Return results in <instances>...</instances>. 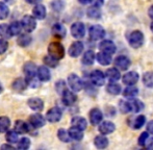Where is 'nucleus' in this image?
<instances>
[{
  "label": "nucleus",
  "mask_w": 153,
  "mask_h": 150,
  "mask_svg": "<svg viewBox=\"0 0 153 150\" xmlns=\"http://www.w3.org/2000/svg\"><path fill=\"white\" fill-rule=\"evenodd\" d=\"M48 53L51 56L61 61L65 57V47L61 42H51L48 46Z\"/></svg>",
  "instance_id": "f257e3e1"
},
{
  "label": "nucleus",
  "mask_w": 153,
  "mask_h": 150,
  "mask_svg": "<svg viewBox=\"0 0 153 150\" xmlns=\"http://www.w3.org/2000/svg\"><path fill=\"white\" fill-rule=\"evenodd\" d=\"M128 43L132 48H140L144 44V35L142 31L134 30L129 35L128 37Z\"/></svg>",
  "instance_id": "f03ea898"
},
{
  "label": "nucleus",
  "mask_w": 153,
  "mask_h": 150,
  "mask_svg": "<svg viewBox=\"0 0 153 150\" xmlns=\"http://www.w3.org/2000/svg\"><path fill=\"white\" fill-rule=\"evenodd\" d=\"M68 85L73 92H80L83 88V82L76 74H70L68 77Z\"/></svg>",
  "instance_id": "7ed1b4c3"
},
{
  "label": "nucleus",
  "mask_w": 153,
  "mask_h": 150,
  "mask_svg": "<svg viewBox=\"0 0 153 150\" xmlns=\"http://www.w3.org/2000/svg\"><path fill=\"white\" fill-rule=\"evenodd\" d=\"M23 72H24L25 78H26L27 81H30L32 79H34L36 72H38L36 64L32 63V62H26L24 64V66H23Z\"/></svg>",
  "instance_id": "20e7f679"
},
{
  "label": "nucleus",
  "mask_w": 153,
  "mask_h": 150,
  "mask_svg": "<svg viewBox=\"0 0 153 150\" xmlns=\"http://www.w3.org/2000/svg\"><path fill=\"white\" fill-rule=\"evenodd\" d=\"M21 23H22L23 29L26 33H32L36 27V18L32 16H29V15H25L22 18V20H21Z\"/></svg>",
  "instance_id": "39448f33"
},
{
  "label": "nucleus",
  "mask_w": 153,
  "mask_h": 150,
  "mask_svg": "<svg viewBox=\"0 0 153 150\" xmlns=\"http://www.w3.org/2000/svg\"><path fill=\"white\" fill-rule=\"evenodd\" d=\"M71 35L75 39H81L85 35V26L82 22H75L71 26Z\"/></svg>",
  "instance_id": "423d86ee"
},
{
  "label": "nucleus",
  "mask_w": 153,
  "mask_h": 150,
  "mask_svg": "<svg viewBox=\"0 0 153 150\" xmlns=\"http://www.w3.org/2000/svg\"><path fill=\"white\" fill-rule=\"evenodd\" d=\"M62 111L59 108H57V106L50 108L46 114V120L48 122H51V123L59 122L62 119Z\"/></svg>",
  "instance_id": "0eeeda50"
},
{
  "label": "nucleus",
  "mask_w": 153,
  "mask_h": 150,
  "mask_svg": "<svg viewBox=\"0 0 153 150\" xmlns=\"http://www.w3.org/2000/svg\"><path fill=\"white\" fill-rule=\"evenodd\" d=\"M89 35H90V39L93 41L101 40L105 36V30L100 25H93L89 30Z\"/></svg>",
  "instance_id": "6e6552de"
},
{
  "label": "nucleus",
  "mask_w": 153,
  "mask_h": 150,
  "mask_svg": "<svg viewBox=\"0 0 153 150\" xmlns=\"http://www.w3.org/2000/svg\"><path fill=\"white\" fill-rule=\"evenodd\" d=\"M28 121L32 128H41L46 123V120L41 114H33V115L29 116Z\"/></svg>",
  "instance_id": "1a4fd4ad"
},
{
  "label": "nucleus",
  "mask_w": 153,
  "mask_h": 150,
  "mask_svg": "<svg viewBox=\"0 0 153 150\" xmlns=\"http://www.w3.org/2000/svg\"><path fill=\"white\" fill-rule=\"evenodd\" d=\"M91 81L93 85L97 87H101L105 82V75L100 70H95L91 73Z\"/></svg>",
  "instance_id": "9d476101"
},
{
  "label": "nucleus",
  "mask_w": 153,
  "mask_h": 150,
  "mask_svg": "<svg viewBox=\"0 0 153 150\" xmlns=\"http://www.w3.org/2000/svg\"><path fill=\"white\" fill-rule=\"evenodd\" d=\"M83 51V43L80 41L74 42L70 47H69V55L71 57H77L82 53Z\"/></svg>",
  "instance_id": "9b49d317"
},
{
  "label": "nucleus",
  "mask_w": 153,
  "mask_h": 150,
  "mask_svg": "<svg viewBox=\"0 0 153 150\" xmlns=\"http://www.w3.org/2000/svg\"><path fill=\"white\" fill-rule=\"evenodd\" d=\"M99 49L103 52H106L109 53V54H114L117 50L116 48V45L113 41H109V40H104L99 44Z\"/></svg>",
  "instance_id": "f8f14e48"
},
{
  "label": "nucleus",
  "mask_w": 153,
  "mask_h": 150,
  "mask_svg": "<svg viewBox=\"0 0 153 150\" xmlns=\"http://www.w3.org/2000/svg\"><path fill=\"white\" fill-rule=\"evenodd\" d=\"M27 87H28V82H27L26 78H17L12 83V89L18 93L25 91Z\"/></svg>",
  "instance_id": "ddd939ff"
},
{
  "label": "nucleus",
  "mask_w": 153,
  "mask_h": 150,
  "mask_svg": "<svg viewBox=\"0 0 153 150\" xmlns=\"http://www.w3.org/2000/svg\"><path fill=\"white\" fill-rule=\"evenodd\" d=\"M62 102H64L65 105L67 106H70V105H73V104L76 102L77 100V97L73 92L69 91L68 89L62 94Z\"/></svg>",
  "instance_id": "4468645a"
},
{
  "label": "nucleus",
  "mask_w": 153,
  "mask_h": 150,
  "mask_svg": "<svg viewBox=\"0 0 153 150\" xmlns=\"http://www.w3.org/2000/svg\"><path fill=\"white\" fill-rule=\"evenodd\" d=\"M122 80H123V83H125L126 85H133L139 80V74L135 71L127 72L126 74L123 75Z\"/></svg>",
  "instance_id": "2eb2a0df"
},
{
  "label": "nucleus",
  "mask_w": 153,
  "mask_h": 150,
  "mask_svg": "<svg viewBox=\"0 0 153 150\" xmlns=\"http://www.w3.org/2000/svg\"><path fill=\"white\" fill-rule=\"evenodd\" d=\"M130 64H131L130 59H129L127 56H125V55H120V56H118L115 61L116 67H117L119 70H123V71L128 69Z\"/></svg>",
  "instance_id": "dca6fc26"
},
{
  "label": "nucleus",
  "mask_w": 153,
  "mask_h": 150,
  "mask_svg": "<svg viewBox=\"0 0 153 150\" xmlns=\"http://www.w3.org/2000/svg\"><path fill=\"white\" fill-rule=\"evenodd\" d=\"M27 104H28L29 108H31L32 111H36V112H41L44 108V102H43V100L41 98L38 97L30 98L27 101Z\"/></svg>",
  "instance_id": "f3484780"
},
{
  "label": "nucleus",
  "mask_w": 153,
  "mask_h": 150,
  "mask_svg": "<svg viewBox=\"0 0 153 150\" xmlns=\"http://www.w3.org/2000/svg\"><path fill=\"white\" fill-rule=\"evenodd\" d=\"M30 126L29 124H27L26 122L22 121V120H17L15 122V126L14 129L18 132L19 134H27V132L30 131Z\"/></svg>",
  "instance_id": "a211bd4d"
},
{
  "label": "nucleus",
  "mask_w": 153,
  "mask_h": 150,
  "mask_svg": "<svg viewBox=\"0 0 153 150\" xmlns=\"http://www.w3.org/2000/svg\"><path fill=\"white\" fill-rule=\"evenodd\" d=\"M102 112L99 108H93L90 112V121H91L92 125H98L102 121Z\"/></svg>",
  "instance_id": "6ab92c4d"
},
{
  "label": "nucleus",
  "mask_w": 153,
  "mask_h": 150,
  "mask_svg": "<svg viewBox=\"0 0 153 150\" xmlns=\"http://www.w3.org/2000/svg\"><path fill=\"white\" fill-rule=\"evenodd\" d=\"M116 129V125L111 121H104L99 125V131L102 134H109Z\"/></svg>",
  "instance_id": "aec40b11"
},
{
  "label": "nucleus",
  "mask_w": 153,
  "mask_h": 150,
  "mask_svg": "<svg viewBox=\"0 0 153 150\" xmlns=\"http://www.w3.org/2000/svg\"><path fill=\"white\" fill-rule=\"evenodd\" d=\"M36 76H38L39 80L41 81H48L51 78V74L49 69L46 66H41L38 68V72H36Z\"/></svg>",
  "instance_id": "412c9836"
},
{
  "label": "nucleus",
  "mask_w": 153,
  "mask_h": 150,
  "mask_svg": "<svg viewBox=\"0 0 153 150\" xmlns=\"http://www.w3.org/2000/svg\"><path fill=\"white\" fill-rule=\"evenodd\" d=\"M46 14H47L46 7H45V5H43V4H36L33 7V10H32V15H33L34 18L38 19V20H43V19H45Z\"/></svg>",
  "instance_id": "4be33fe9"
},
{
  "label": "nucleus",
  "mask_w": 153,
  "mask_h": 150,
  "mask_svg": "<svg viewBox=\"0 0 153 150\" xmlns=\"http://www.w3.org/2000/svg\"><path fill=\"white\" fill-rule=\"evenodd\" d=\"M71 124L75 127L79 128L81 130H85L88 126V122L85 118L79 117V116H76V117H73L72 120H71Z\"/></svg>",
  "instance_id": "5701e85b"
},
{
  "label": "nucleus",
  "mask_w": 153,
  "mask_h": 150,
  "mask_svg": "<svg viewBox=\"0 0 153 150\" xmlns=\"http://www.w3.org/2000/svg\"><path fill=\"white\" fill-rule=\"evenodd\" d=\"M97 61L100 65H103V66H107L111 63V54L109 53H106V52H99L97 54Z\"/></svg>",
  "instance_id": "b1692460"
},
{
  "label": "nucleus",
  "mask_w": 153,
  "mask_h": 150,
  "mask_svg": "<svg viewBox=\"0 0 153 150\" xmlns=\"http://www.w3.org/2000/svg\"><path fill=\"white\" fill-rule=\"evenodd\" d=\"M94 144L97 148L104 149L108 146V139H107L106 137L103 136V134H101V136H97L94 140Z\"/></svg>",
  "instance_id": "393cba45"
},
{
  "label": "nucleus",
  "mask_w": 153,
  "mask_h": 150,
  "mask_svg": "<svg viewBox=\"0 0 153 150\" xmlns=\"http://www.w3.org/2000/svg\"><path fill=\"white\" fill-rule=\"evenodd\" d=\"M68 132H69V134H70L71 139H73V140H75V141H81L83 138L82 130L75 127V126H72V127L68 130Z\"/></svg>",
  "instance_id": "a878e982"
},
{
  "label": "nucleus",
  "mask_w": 153,
  "mask_h": 150,
  "mask_svg": "<svg viewBox=\"0 0 153 150\" xmlns=\"http://www.w3.org/2000/svg\"><path fill=\"white\" fill-rule=\"evenodd\" d=\"M52 33H53V35L56 36V37L64 38V37H66L67 30H66V27L62 24H61V23H55L52 27Z\"/></svg>",
  "instance_id": "bb28decb"
},
{
  "label": "nucleus",
  "mask_w": 153,
  "mask_h": 150,
  "mask_svg": "<svg viewBox=\"0 0 153 150\" xmlns=\"http://www.w3.org/2000/svg\"><path fill=\"white\" fill-rule=\"evenodd\" d=\"M81 62H82V64H83V65H85V66L93 65V64H94V62H95V53H94V51L88 50L87 52L83 54Z\"/></svg>",
  "instance_id": "cd10ccee"
},
{
  "label": "nucleus",
  "mask_w": 153,
  "mask_h": 150,
  "mask_svg": "<svg viewBox=\"0 0 153 150\" xmlns=\"http://www.w3.org/2000/svg\"><path fill=\"white\" fill-rule=\"evenodd\" d=\"M32 39L28 33H22L17 39V43L20 47H27L31 43Z\"/></svg>",
  "instance_id": "c85d7f7f"
},
{
  "label": "nucleus",
  "mask_w": 153,
  "mask_h": 150,
  "mask_svg": "<svg viewBox=\"0 0 153 150\" xmlns=\"http://www.w3.org/2000/svg\"><path fill=\"white\" fill-rule=\"evenodd\" d=\"M106 77L108 78L109 81H117L120 79L121 74H120V71L117 68H111V69H107Z\"/></svg>",
  "instance_id": "c756f323"
},
{
  "label": "nucleus",
  "mask_w": 153,
  "mask_h": 150,
  "mask_svg": "<svg viewBox=\"0 0 153 150\" xmlns=\"http://www.w3.org/2000/svg\"><path fill=\"white\" fill-rule=\"evenodd\" d=\"M10 33H12V36H19L23 29L22 23L19 22V21H15V22L10 23Z\"/></svg>",
  "instance_id": "7c9ffc66"
},
{
  "label": "nucleus",
  "mask_w": 153,
  "mask_h": 150,
  "mask_svg": "<svg viewBox=\"0 0 153 150\" xmlns=\"http://www.w3.org/2000/svg\"><path fill=\"white\" fill-rule=\"evenodd\" d=\"M10 120L6 116H1L0 117V132H6L10 129Z\"/></svg>",
  "instance_id": "2f4dec72"
},
{
  "label": "nucleus",
  "mask_w": 153,
  "mask_h": 150,
  "mask_svg": "<svg viewBox=\"0 0 153 150\" xmlns=\"http://www.w3.org/2000/svg\"><path fill=\"white\" fill-rule=\"evenodd\" d=\"M137 94H139V89L135 88V87H133V85H128V87L124 90V92H123L124 97H127V98L135 97Z\"/></svg>",
  "instance_id": "473e14b6"
},
{
  "label": "nucleus",
  "mask_w": 153,
  "mask_h": 150,
  "mask_svg": "<svg viewBox=\"0 0 153 150\" xmlns=\"http://www.w3.org/2000/svg\"><path fill=\"white\" fill-rule=\"evenodd\" d=\"M18 136L19 134L16 131V130H7L6 131V136L5 139L10 144H15V143H18Z\"/></svg>",
  "instance_id": "72a5a7b5"
},
{
  "label": "nucleus",
  "mask_w": 153,
  "mask_h": 150,
  "mask_svg": "<svg viewBox=\"0 0 153 150\" xmlns=\"http://www.w3.org/2000/svg\"><path fill=\"white\" fill-rule=\"evenodd\" d=\"M88 17H90L91 19H99L101 17V10L97 6H91V7L88 8Z\"/></svg>",
  "instance_id": "f704fd0d"
},
{
  "label": "nucleus",
  "mask_w": 153,
  "mask_h": 150,
  "mask_svg": "<svg viewBox=\"0 0 153 150\" xmlns=\"http://www.w3.org/2000/svg\"><path fill=\"white\" fill-rule=\"evenodd\" d=\"M0 36H1V38L5 39V40H8V39L13 37L10 29V25L0 24Z\"/></svg>",
  "instance_id": "c9c22d12"
},
{
  "label": "nucleus",
  "mask_w": 153,
  "mask_h": 150,
  "mask_svg": "<svg viewBox=\"0 0 153 150\" xmlns=\"http://www.w3.org/2000/svg\"><path fill=\"white\" fill-rule=\"evenodd\" d=\"M106 91L108 92L109 94H111V95H119L122 91V88H121V85H118V83L111 82L106 87Z\"/></svg>",
  "instance_id": "e433bc0d"
},
{
  "label": "nucleus",
  "mask_w": 153,
  "mask_h": 150,
  "mask_svg": "<svg viewBox=\"0 0 153 150\" xmlns=\"http://www.w3.org/2000/svg\"><path fill=\"white\" fill-rule=\"evenodd\" d=\"M57 137H59V140L64 143H69L71 140L70 134H69V132L67 131L65 128H59V129L57 130Z\"/></svg>",
  "instance_id": "4c0bfd02"
},
{
  "label": "nucleus",
  "mask_w": 153,
  "mask_h": 150,
  "mask_svg": "<svg viewBox=\"0 0 153 150\" xmlns=\"http://www.w3.org/2000/svg\"><path fill=\"white\" fill-rule=\"evenodd\" d=\"M143 82L147 88H153V72L148 71L143 75Z\"/></svg>",
  "instance_id": "58836bf2"
},
{
  "label": "nucleus",
  "mask_w": 153,
  "mask_h": 150,
  "mask_svg": "<svg viewBox=\"0 0 153 150\" xmlns=\"http://www.w3.org/2000/svg\"><path fill=\"white\" fill-rule=\"evenodd\" d=\"M44 63L47 67H51V68H55L57 65H59V59H56L55 57L51 56L50 54L46 55L44 57Z\"/></svg>",
  "instance_id": "ea45409f"
},
{
  "label": "nucleus",
  "mask_w": 153,
  "mask_h": 150,
  "mask_svg": "<svg viewBox=\"0 0 153 150\" xmlns=\"http://www.w3.org/2000/svg\"><path fill=\"white\" fill-rule=\"evenodd\" d=\"M10 15V8L4 2L0 1V20H4Z\"/></svg>",
  "instance_id": "a19ab883"
},
{
  "label": "nucleus",
  "mask_w": 153,
  "mask_h": 150,
  "mask_svg": "<svg viewBox=\"0 0 153 150\" xmlns=\"http://www.w3.org/2000/svg\"><path fill=\"white\" fill-rule=\"evenodd\" d=\"M119 108H120V111L124 114L131 112V111H132V108H131V102L126 101V100H121L120 103H119Z\"/></svg>",
  "instance_id": "79ce46f5"
},
{
  "label": "nucleus",
  "mask_w": 153,
  "mask_h": 150,
  "mask_svg": "<svg viewBox=\"0 0 153 150\" xmlns=\"http://www.w3.org/2000/svg\"><path fill=\"white\" fill-rule=\"evenodd\" d=\"M17 147L19 149H22V150H26L30 147V140L28 138H22L21 140L18 141L17 143Z\"/></svg>",
  "instance_id": "37998d69"
},
{
  "label": "nucleus",
  "mask_w": 153,
  "mask_h": 150,
  "mask_svg": "<svg viewBox=\"0 0 153 150\" xmlns=\"http://www.w3.org/2000/svg\"><path fill=\"white\" fill-rule=\"evenodd\" d=\"M146 122V117L143 115L139 116V117L135 118L134 122H133V128L134 129H140L141 127H143V125Z\"/></svg>",
  "instance_id": "c03bdc74"
},
{
  "label": "nucleus",
  "mask_w": 153,
  "mask_h": 150,
  "mask_svg": "<svg viewBox=\"0 0 153 150\" xmlns=\"http://www.w3.org/2000/svg\"><path fill=\"white\" fill-rule=\"evenodd\" d=\"M131 108H132V112L140 113L144 108V104L142 101L135 99V100H132V101H131Z\"/></svg>",
  "instance_id": "a18cd8bd"
},
{
  "label": "nucleus",
  "mask_w": 153,
  "mask_h": 150,
  "mask_svg": "<svg viewBox=\"0 0 153 150\" xmlns=\"http://www.w3.org/2000/svg\"><path fill=\"white\" fill-rule=\"evenodd\" d=\"M55 90H56V92L59 94V95H62V94L67 90L66 82H65L64 80H59L56 83H55Z\"/></svg>",
  "instance_id": "49530a36"
},
{
  "label": "nucleus",
  "mask_w": 153,
  "mask_h": 150,
  "mask_svg": "<svg viewBox=\"0 0 153 150\" xmlns=\"http://www.w3.org/2000/svg\"><path fill=\"white\" fill-rule=\"evenodd\" d=\"M51 6H52V8L54 10L59 12V10H62V8H64L65 4H64V2H62V0H54V1L51 3Z\"/></svg>",
  "instance_id": "de8ad7c7"
},
{
  "label": "nucleus",
  "mask_w": 153,
  "mask_h": 150,
  "mask_svg": "<svg viewBox=\"0 0 153 150\" xmlns=\"http://www.w3.org/2000/svg\"><path fill=\"white\" fill-rule=\"evenodd\" d=\"M8 48V43L6 42L5 39H0V54H3L4 52H6Z\"/></svg>",
  "instance_id": "09e8293b"
},
{
  "label": "nucleus",
  "mask_w": 153,
  "mask_h": 150,
  "mask_svg": "<svg viewBox=\"0 0 153 150\" xmlns=\"http://www.w3.org/2000/svg\"><path fill=\"white\" fill-rule=\"evenodd\" d=\"M148 136H149V134H148L147 131L143 132V134L140 136L139 140H137L140 146H144V145H146V143H147V140H148Z\"/></svg>",
  "instance_id": "8fccbe9b"
},
{
  "label": "nucleus",
  "mask_w": 153,
  "mask_h": 150,
  "mask_svg": "<svg viewBox=\"0 0 153 150\" xmlns=\"http://www.w3.org/2000/svg\"><path fill=\"white\" fill-rule=\"evenodd\" d=\"M92 5L97 6V7H101L104 4V0H91Z\"/></svg>",
  "instance_id": "3c124183"
},
{
  "label": "nucleus",
  "mask_w": 153,
  "mask_h": 150,
  "mask_svg": "<svg viewBox=\"0 0 153 150\" xmlns=\"http://www.w3.org/2000/svg\"><path fill=\"white\" fill-rule=\"evenodd\" d=\"M147 131L150 132V134H153V120L150 121L147 125Z\"/></svg>",
  "instance_id": "603ef678"
},
{
  "label": "nucleus",
  "mask_w": 153,
  "mask_h": 150,
  "mask_svg": "<svg viewBox=\"0 0 153 150\" xmlns=\"http://www.w3.org/2000/svg\"><path fill=\"white\" fill-rule=\"evenodd\" d=\"M146 146H147L148 149H152L153 150V138L150 139V140L148 141L147 143H146Z\"/></svg>",
  "instance_id": "864d4df0"
},
{
  "label": "nucleus",
  "mask_w": 153,
  "mask_h": 150,
  "mask_svg": "<svg viewBox=\"0 0 153 150\" xmlns=\"http://www.w3.org/2000/svg\"><path fill=\"white\" fill-rule=\"evenodd\" d=\"M15 146H12V145H8V144H4L1 146V149H14Z\"/></svg>",
  "instance_id": "5fc2aeb1"
},
{
  "label": "nucleus",
  "mask_w": 153,
  "mask_h": 150,
  "mask_svg": "<svg viewBox=\"0 0 153 150\" xmlns=\"http://www.w3.org/2000/svg\"><path fill=\"white\" fill-rule=\"evenodd\" d=\"M148 15H149L150 18L153 19V5L149 8V10H148Z\"/></svg>",
  "instance_id": "6e6d98bb"
},
{
  "label": "nucleus",
  "mask_w": 153,
  "mask_h": 150,
  "mask_svg": "<svg viewBox=\"0 0 153 150\" xmlns=\"http://www.w3.org/2000/svg\"><path fill=\"white\" fill-rule=\"evenodd\" d=\"M79 2L82 4H87V3H91V0H79Z\"/></svg>",
  "instance_id": "4d7b16f0"
},
{
  "label": "nucleus",
  "mask_w": 153,
  "mask_h": 150,
  "mask_svg": "<svg viewBox=\"0 0 153 150\" xmlns=\"http://www.w3.org/2000/svg\"><path fill=\"white\" fill-rule=\"evenodd\" d=\"M25 1H26L27 3L33 4V3H36V2H38V0H25Z\"/></svg>",
  "instance_id": "13d9d810"
},
{
  "label": "nucleus",
  "mask_w": 153,
  "mask_h": 150,
  "mask_svg": "<svg viewBox=\"0 0 153 150\" xmlns=\"http://www.w3.org/2000/svg\"><path fill=\"white\" fill-rule=\"evenodd\" d=\"M2 92H3V87H2V85L0 83V94H1Z\"/></svg>",
  "instance_id": "bf43d9fd"
},
{
  "label": "nucleus",
  "mask_w": 153,
  "mask_h": 150,
  "mask_svg": "<svg viewBox=\"0 0 153 150\" xmlns=\"http://www.w3.org/2000/svg\"><path fill=\"white\" fill-rule=\"evenodd\" d=\"M150 28H151V30H152V33H153V22L151 23V26H150Z\"/></svg>",
  "instance_id": "052dcab7"
}]
</instances>
